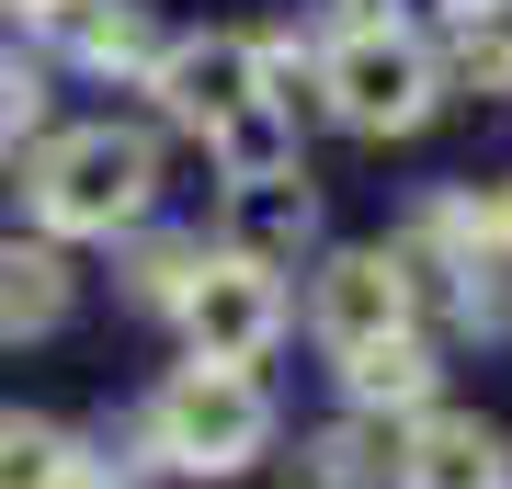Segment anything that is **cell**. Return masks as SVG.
<instances>
[{
  "label": "cell",
  "mask_w": 512,
  "mask_h": 489,
  "mask_svg": "<svg viewBox=\"0 0 512 489\" xmlns=\"http://www.w3.org/2000/svg\"><path fill=\"white\" fill-rule=\"evenodd\" d=\"M23 194H35V217L57 239H114V228L148 217V194H160V148L137 126H69V137L35 148Z\"/></svg>",
  "instance_id": "6da1fadb"
},
{
  "label": "cell",
  "mask_w": 512,
  "mask_h": 489,
  "mask_svg": "<svg viewBox=\"0 0 512 489\" xmlns=\"http://www.w3.org/2000/svg\"><path fill=\"white\" fill-rule=\"evenodd\" d=\"M148 444L183 478H239L262 444H274V399H262L251 364H183V376L148 399Z\"/></svg>",
  "instance_id": "7a4b0ae2"
},
{
  "label": "cell",
  "mask_w": 512,
  "mask_h": 489,
  "mask_svg": "<svg viewBox=\"0 0 512 489\" xmlns=\"http://www.w3.org/2000/svg\"><path fill=\"white\" fill-rule=\"evenodd\" d=\"M319 91L330 114H342L353 137H410L421 114H433V46L410 35V23H342V35L319 46Z\"/></svg>",
  "instance_id": "3957f363"
},
{
  "label": "cell",
  "mask_w": 512,
  "mask_h": 489,
  "mask_svg": "<svg viewBox=\"0 0 512 489\" xmlns=\"http://www.w3.org/2000/svg\"><path fill=\"white\" fill-rule=\"evenodd\" d=\"M160 103L183 114V126L217 137L228 114L285 103V57L262 46V35H194V46H160Z\"/></svg>",
  "instance_id": "277c9868"
},
{
  "label": "cell",
  "mask_w": 512,
  "mask_h": 489,
  "mask_svg": "<svg viewBox=\"0 0 512 489\" xmlns=\"http://www.w3.org/2000/svg\"><path fill=\"white\" fill-rule=\"evenodd\" d=\"M274 330H285V285L262 262H205L194 285H183L194 364H251V353H274Z\"/></svg>",
  "instance_id": "5b68a950"
},
{
  "label": "cell",
  "mask_w": 512,
  "mask_h": 489,
  "mask_svg": "<svg viewBox=\"0 0 512 489\" xmlns=\"http://www.w3.org/2000/svg\"><path fill=\"white\" fill-rule=\"evenodd\" d=\"M399 330H410V262L399 251H330L319 262V342L342 364L399 342Z\"/></svg>",
  "instance_id": "8992f818"
},
{
  "label": "cell",
  "mask_w": 512,
  "mask_h": 489,
  "mask_svg": "<svg viewBox=\"0 0 512 489\" xmlns=\"http://www.w3.org/2000/svg\"><path fill=\"white\" fill-rule=\"evenodd\" d=\"M399 489H512V455L490 421L467 410H421L410 444H399Z\"/></svg>",
  "instance_id": "52a82bcc"
},
{
  "label": "cell",
  "mask_w": 512,
  "mask_h": 489,
  "mask_svg": "<svg viewBox=\"0 0 512 489\" xmlns=\"http://www.w3.org/2000/svg\"><path fill=\"white\" fill-rule=\"evenodd\" d=\"M228 228H239V239H228V262H262V273H274L296 239H308V182H296V171H274V182H239Z\"/></svg>",
  "instance_id": "ba28073f"
},
{
  "label": "cell",
  "mask_w": 512,
  "mask_h": 489,
  "mask_svg": "<svg viewBox=\"0 0 512 489\" xmlns=\"http://www.w3.org/2000/svg\"><path fill=\"white\" fill-rule=\"evenodd\" d=\"M69 319V262L46 251V239H0V330H57Z\"/></svg>",
  "instance_id": "9c48e42d"
},
{
  "label": "cell",
  "mask_w": 512,
  "mask_h": 489,
  "mask_svg": "<svg viewBox=\"0 0 512 489\" xmlns=\"http://www.w3.org/2000/svg\"><path fill=\"white\" fill-rule=\"evenodd\" d=\"M46 23L69 35V57H92V69H160V46H148V23L126 0H46Z\"/></svg>",
  "instance_id": "30bf717a"
},
{
  "label": "cell",
  "mask_w": 512,
  "mask_h": 489,
  "mask_svg": "<svg viewBox=\"0 0 512 489\" xmlns=\"http://www.w3.org/2000/svg\"><path fill=\"white\" fill-rule=\"evenodd\" d=\"M342 387H353V410H410V421H421V410H433V353L399 330V342L353 353V364H342Z\"/></svg>",
  "instance_id": "8fae6325"
},
{
  "label": "cell",
  "mask_w": 512,
  "mask_h": 489,
  "mask_svg": "<svg viewBox=\"0 0 512 489\" xmlns=\"http://www.w3.org/2000/svg\"><path fill=\"white\" fill-rule=\"evenodd\" d=\"M0 489H80V444L57 421H0Z\"/></svg>",
  "instance_id": "7c38bea8"
},
{
  "label": "cell",
  "mask_w": 512,
  "mask_h": 489,
  "mask_svg": "<svg viewBox=\"0 0 512 489\" xmlns=\"http://www.w3.org/2000/svg\"><path fill=\"white\" fill-rule=\"evenodd\" d=\"M456 69L478 80V91H512V0H456Z\"/></svg>",
  "instance_id": "4fadbf2b"
},
{
  "label": "cell",
  "mask_w": 512,
  "mask_h": 489,
  "mask_svg": "<svg viewBox=\"0 0 512 489\" xmlns=\"http://www.w3.org/2000/svg\"><path fill=\"white\" fill-rule=\"evenodd\" d=\"M46 126V80L23 57H0V160H23V137Z\"/></svg>",
  "instance_id": "5bb4252c"
},
{
  "label": "cell",
  "mask_w": 512,
  "mask_h": 489,
  "mask_svg": "<svg viewBox=\"0 0 512 489\" xmlns=\"http://www.w3.org/2000/svg\"><path fill=\"white\" fill-rule=\"evenodd\" d=\"M194 273H205L194 239H148V251H137V296H148V308H183V285H194Z\"/></svg>",
  "instance_id": "9a60e30c"
},
{
  "label": "cell",
  "mask_w": 512,
  "mask_h": 489,
  "mask_svg": "<svg viewBox=\"0 0 512 489\" xmlns=\"http://www.w3.org/2000/svg\"><path fill=\"white\" fill-rule=\"evenodd\" d=\"M308 455H319V489H376V444L365 433H319Z\"/></svg>",
  "instance_id": "2e32d148"
},
{
  "label": "cell",
  "mask_w": 512,
  "mask_h": 489,
  "mask_svg": "<svg viewBox=\"0 0 512 489\" xmlns=\"http://www.w3.org/2000/svg\"><path fill=\"white\" fill-rule=\"evenodd\" d=\"M467 239H478V251H501V262H512V182H490V194L467 205Z\"/></svg>",
  "instance_id": "e0dca14e"
},
{
  "label": "cell",
  "mask_w": 512,
  "mask_h": 489,
  "mask_svg": "<svg viewBox=\"0 0 512 489\" xmlns=\"http://www.w3.org/2000/svg\"><path fill=\"white\" fill-rule=\"evenodd\" d=\"M399 12H456V0H399Z\"/></svg>",
  "instance_id": "ac0fdd59"
},
{
  "label": "cell",
  "mask_w": 512,
  "mask_h": 489,
  "mask_svg": "<svg viewBox=\"0 0 512 489\" xmlns=\"http://www.w3.org/2000/svg\"><path fill=\"white\" fill-rule=\"evenodd\" d=\"M0 12H46V0H0Z\"/></svg>",
  "instance_id": "d6986e66"
}]
</instances>
